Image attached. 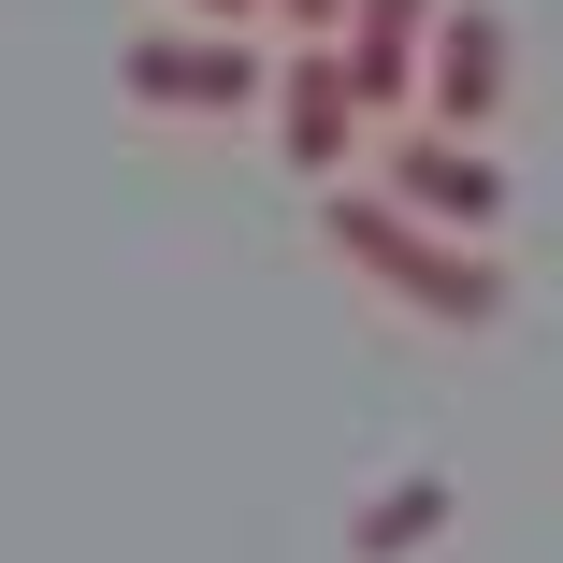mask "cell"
I'll use <instances>...</instances> for the list:
<instances>
[{"mask_svg": "<svg viewBox=\"0 0 563 563\" xmlns=\"http://www.w3.org/2000/svg\"><path fill=\"white\" fill-rule=\"evenodd\" d=\"M448 520H463V492H448L433 463H405V477H376V492H362V520H347V563H419Z\"/></svg>", "mask_w": 563, "mask_h": 563, "instance_id": "52a82bcc", "label": "cell"}, {"mask_svg": "<svg viewBox=\"0 0 563 563\" xmlns=\"http://www.w3.org/2000/svg\"><path fill=\"white\" fill-rule=\"evenodd\" d=\"M347 145H362V87H347V58H332V44H303V58L275 73V159H289L303 188H332V174H347Z\"/></svg>", "mask_w": 563, "mask_h": 563, "instance_id": "5b68a950", "label": "cell"}, {"mask_svg": "<svg viewBox=\"0 0 563 563\" xmlns=\"http://www.w3.org/2000/svg\"><path fill=\"white\" fill-rule=\"evenodd\" d=\"M506 117V15L492 0H448L433 73H419V131H492Z\"/></svg>", "mask_w": 563, "mask_h": 563, "instance_id": "8992f818", "label": "cell"}, {"mask_svg": "<svg viewBox=\"0 0 563 563\" xmlns=\"http://www.w3.org/2000/svg\"><path fill=\"white\" fill-rule=\"evenodd\" d=\"M188 15H261V0H188Z\"/></svg>", "mask_w": 563, "mask_h": 563, "instance_id": "9c48e42d", "label": "cell"}, {"mask_svg": "<svg viewBox=\"0 0 563 563\" xmlns=\"http://www.w3.org/2000/svg\"><path fill=\"white\" fill-rule=\"evenodd\" d=\"M390 202H419L433 217V232H492V217H506V159L477 145V131H390V174H376Z\"/></svg>", "mask_w": 563, "mask_h": 563, "instance_id": "3957f363", "label": "cell"}, {"mask_svg": "<svg viewBox=\"0 0 563 563\" xmlns=\"http://www.w3.org/2000/svg\"><path fill=\"white\" fill-rule=\"evenodd\" d=\"M318 232H332L347 275H376V289L419 303L433 332H492V318H506V261H492L477 232H433V217L390 202V188H318Z\"/></svg>", "mask_w": 563, "mask_h": 563, "instance_id": "6da1fadb", "label": "cell"}, {"mask_svg": "<svg viewBox=\"0 0 563 563\" xmlns=\"http://www.w3.org/2000/svg\"><path fill=\"white\" fill-rule=\"evenodd\" d=\"M117 87L145 101V117H246V101H261V58L232 30H145L117 58Z\"/></svg>", "mask_w": 563, "mask_h": 563, "instance_id": "7a4b0ae2", "label": "cell"}, {"mask_svg": "<svg viewBox=\"0 0 563 563\" xmlns=\"http://www.w3.org/2000/svg\"><path fill=\"white\" fill-rule=\"evenodd\" d=\"M275 15H303V44H332V30H347V0H275Z\"/></svg>", "mask_w": 563, "mask_h": 563, "instance_id": "ba28073f", "label": "cell"}, {"mask_svg": "<svg viewBox=\"0 0 563 563\" xmlns=\"http://www.w3.org/2000/svg\"><path fill=\"white\" fill-rule=\"evenodd\" d=\"M433 30L448 0H347V30H332V58H347L362 117H419V73H433Z\"/></svg>", "mask_w": 563, "mask_h": 563, "instance_id": "277c9868", "label": "cell"}]
</instances>
